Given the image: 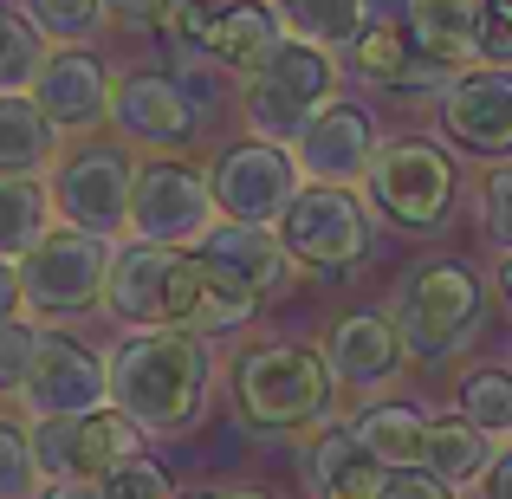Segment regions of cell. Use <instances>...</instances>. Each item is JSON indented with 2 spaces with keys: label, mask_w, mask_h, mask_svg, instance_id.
I'll use <instances>...</instances> for the list:
<instances>
[{
  "label": "cell",
  "mask_w": 512,
  "mask_h": 499,
  "mask_svg": "<svg viewBox=\"0 0 512 499\" xmlns=\"http://www.w3.org/2000/svg\"><path fill=\"white\" fill-rule=\"evenodd\" d=\"M487 20H493V0H415L409 39H415V52H422L428 65H441V72H474Z\"/></svg>",
  "instance_id": "7402d4cb"
},
{
  "label": "cell",
  "mask_w": 512,
  "mask_h": 499,
  "mask_svg": "<svg viewBox=\"0 0 512 499\" xmlns=\"http://www.w3.org/2000/svg\"><path fill=\"white\" fill-rule=\"evenodd\" d=\"M52 227H59L52 188L39 182V175H0V260L20 266Z\"/></svg>",
  "instance_id": "484cf974"
},
{
  "label": "cell",
  "mask_w": 512,
  "mask_h": 499,
  "mask_svg": "<svg viewBox=\"0 0 512 499\" xmlns=\"http://www.w3.org/2000/svg\"><path fill=\"white\" fill-rule=\"evenodd\" d=\"M39 331L46 325H33V318L0 325V402L26 396V376H33V357H39Z\"/></svg>",
  "instance_id": "d6a6232c"
},
{
  "label": "cell",
  "mask_w": 512,
  "mask_h": 499,
  "mask_svg": "<svg viewBox=\"0 0 512 499\" xmlns=\"http://www.w3.org/2000/svg\"><path fill=\"white\" fill-rule=\"evenodd\" d=\"M454 415L474 422L487 441H512V370L506 363H467L454 376Z\"/></svg>",
  "instance_id": "4316f807"
},
{
  "label": "cell",
  "mask_w": 512,
  "mask_h": 499,
  "mask_svg": "<svg viewBox=\"0 0 512 499\" xmlns=\"http://www.w3.org/2000/svg\"><path fill=\"white\" fill-rule=\"evenodd\" d=\"M344 422H350V435H357L363 461L383 467V474H402V467H422V441H428V422H435V415H428L422 402L376 396V402H363V409H350Z\"/></svg>",
  "instance_id": "603a6c76"
},
{
  "label": "cell",
  "mask_w": 512,
  "mask_h": 499,
  "mask_svg": "<svg viewBox=\"0 0 512 499\" xmlns=\"http://www.w3.org/2000/svg\"><path fill=\"white\" fill-rule=\"evenodd\" d=\"M415 0H363V26H409Z\"/></svg>",
  "instance_id": "60d3db41"
},
{
  "label": "cell",
  "mask_w": 512,
  "mask_h": 499,
  "mask_svg": "<svg viewBox=\"0 0 512 499\" xmlns=\"http://www.w3.org/2000/svg\"><path fill=\"white\" fill-rule=\"evenodd\" d=\"M363 182H370L376 221H389L396 234H415V240L441 234L461 208V169L428 137H389Z\"/></svg>",
  "instance_id": "5b68a950"
},
{
  "label": "cell",
  "mask_w": 512,
  "mask_h": 499,
  "mask_svg": "<svg viewBox=\"0 0 512 499\" xmlns=\"http://www.w3.org/2000/svg\"><path fill=\"white\" fill-rule=\"evenodd\" d=\"M104 499H175V480H169V467L163 461H130V467H117L111 480H98Z\"/></svg>",
  "instance_id": "e575fe53"
},
{
  "label": "cell",
  "mask_w": 512,
  "mask_h": 499,
  "mask_svg": "<svg viewBox=\"0 0 512 499\" xmlns=\"http://www.w3.org/2000/svg\"><path fill=\"white\" fill-rule=\"evenodd\" d=\"M124 240H98L78 227H52L33 253L20 260V292L33 325H72V318L104 312V286H111V260Z\"/></svg>",
  "instance_id": "8992f818"
},
{
  "label": "cell",
  "mask_w": 512,
  "mask_h": 499,
  "mask_svg": "<svg viewBox=\"0 0 512 499\" xmlns=\"http://www.w3.org/2000/svg\"><path fill=\"white\" fill-rule=\"evenodd\" d=\"M221 227L208 169L188 156H137V188H130V234L163 253H201Z\"/></svg>",
  "instance_id": "ba28073f"
},
{
  "label": "cell",
  "mask_w": 512,
  "mask_h": 499,
  "mask_svg": "<svg viewBox=\"0 0 512 499\" xmlns=\"http://www.w3.org/2000/svg\"><path fill=\"white\" fill-rule=\"evenodd\" d=\"M175 499H221V493H175Z\"/></svg>",
  "instance_id": "bcb514c9"
},
{
  "label": "cell",
  "mask_w": 512,
  "mask_h": 499,
  "mask_svg": "<svg viewBox=\"0 0 512 499\" xmlns=\"http://www.w3.org/2000/svg\"><path fill=\"white\" fill-rule=\"evenodd\" d=\"M376 227L383 221H376V208L357 188H305L286 208V221H279V240H286V253L305 273L350 279L376 253Z\"/></svg>",
  "instance_id": "9c48e42d"
},
{
  "label": "cell",
  "mask_w": 512,
  "mask_h": 499,
  "mask_svg": "<svg viewBox=\"0 0 512 499\" xmlns=\"http://www.w3.org/2000/svg\"><path fill=\"white\" fill-rule=\"evenodd\" d=\"M111 91H117V72L98 52H46V65H39L26 98L46 111V124L72 150V143H98L111 130Z\"/></svg>",
  "instance_id": "5bb4252c"
},
{
  "label": "cell",
  "mask_w": 512,
  "mask_h": 499,
  "mask_svg": "<svg viewBox=\"0 0 512 499\" xmlns=\"http://www.w3.org/2000/svg\"><path fill=\"white\" fill-rule=\"evenodd\" d=\"M227 402L253 435H286L305 441L318 428L344 422L338 402V376H331L325 350L318 344H292V337H260V344H240L227 363Z\"/></svg>",
  "instance_id": "7a4b0ae2"
},
{
  "label": "cell",
  "mask_w": 512,
  "mask_h": 499,
  "mask_svg": "<svg viewBox=\"0 0 512 499\" xmlns=\"http://www.w3.org/2000/svg\"><path fill=\"white\" fill-rule=\"evenodd\" d=\"M480 221H487V240L500 247V260L512 253V163H493L487 182H480Z\"/></svg>",
  "instance_id": "836d02e7"
},
{
  "label": "cell",
  "mask_w": 512,
  "mask_h": 499,
  "mask_svg": "<svg viewBox=\"0 0 512 499\" xmlns=\"http://www.w3.org/2000/svg\"><path fill=\"white\" fill-rule=\"evenodd\" d=\"M33 428V461H39V480L59 487V480H111L117 467L143 461V428L117 409H98V415H78V422H26Z\"/></svg>",
  "instance_id": "7c38bea8"
},
{
  "label": "cell",
  "mask_w": 512,
  "mask_h": 499,
  "mask_svg": "<svg viewBox=\"0 0 512 499\" xmlns=\"http://www.w3.org/2000/svg\"><path fill=\"white\" fill-rule=\"evenodd\" d=\"M376 499H454V493L435 474H422V467H402V474H383V493Z\"/></svg>",
  "instance_id": "8d00e7d4"
},
{
  "label": "cell",
  "mask_w": 512,
  "mask_h": 499,
  "mask_svg": "<svg viewBox=\"0 0 512 499\" xmlns=\"http://www.w3.org/2000/svg\"><path fill=\"white\" fill-rule=\"evenodd\" d=\"M20 20L46 39V52H98L111 13L104 0H20Z\"/></svg>",
  "instance_id": "83f0119b"
},
{
  "label": "cell",
  "mask_w": 512,
  "mask_h": 499,
  "mask_svg": "<svg viewBox=\"0 0 512 499\" xmlns=\"http://www.w3.org/2000/svg\"><path fill=\"white\" fill-rule=\"evenodd\" d=\"M357 461H363V448H357V435H350V422H331V428H318V435L299 441V480H305L312 499H325V487Z\"/></svg>",
  "instance_id": "f546056e"
},
{
  "label": "cell",
  "mask_w": 512,
  "mask_h": 499,
  "mask_svg": "<svg viewBox=\"0 0 512 499\" xmlns=\"http://www.w3.org/2000/svg\"><path fill=\"white\" fill-rule=\"evenodd\" d=\"M7 20H13V7H7V0H0V33H7Z\"/></svg>",
  "instance_id": "f6af8a7d"
},
{
  "label": "cell",
  "mask_w": 512,
  "mask_h": 499,
  "mask_svg": "<svg viewBox=\"0 0 512 499\" xmlns=\"http://www.w3.org/2000/svg\"><path fill=\"white\" fill-rule=\"evenodd\" d=\"M376 150H383L376 111H370V104L338 98V104H331V111H325V117H318V124L299 137L292 163H299L305 188H357L363 175H370Z\"/></svg>",
  "instance_id": "ac0fdd59"
},
{
  "label": "cell",
  "mask_w": 512,
  "mask_h": 499,
  "mask_svg": "<svg viewBox=\"0 0 512 499\" xmlns=\"http://www.w3.org/2000/svg\"><path fill=\"white\" fill-rule=\"evenodd\" d=\"M493 454H500V448H493L474 422H461V415H435V422H428V441H422V474H435L448 493H474L480 480H487Z\"/></svg>",
  "instance_id": "cb8c5ba5"
},
{
  "label": "cell",
  "mask_w": 512,
  "mask_h": 499,
  "mask_svg": "<svg viewBox=\"0 0 512 499\" xmlns=\"http://www.w3.org/2000/svg\"><path fill=\"white\" fill-rule=\"evenodd\" d=\"M13 318H26V292H20V266L0 260V325H13Z\"/></svg>",
  "instance_id": "f35d334b"
},
{
  "label": "cell",
  "mask_w": 512,
  "mask_h": 499,
  "mask_svg": "<svg viewBox=\"0 0 512 499\" xmlns=\"http://www.w3.org/2000/svg\"><path fill=\"white\" fill-rule=\"evenodd\" d=\"M175 260L182 253L143 247L124 240L111 260V286H104V312L124 331H169V286H175Z\"/></svg>",
  "instance_id": "ffe728a7"
},
{
  "label": "cell",
  "mask_w": 512,
  "mask_h": 499,
  "mask_svg": "<svg viewBox=\"0 0 512 499\" xmlns=\"http://www.w3.org/2000/svg\"><path fill=\"white\" fill-rule=\"evenodd\" d=\"M39 499H104V487H91V480H59V487H39Z\"/></svg>",
  "instance_id": "b9f144b4"
},
{
  "label": "cell",
  "mask_w": 512,
  "mask_h": 499,
  "mask_svg": "<svg viewBox=\"0 0 512 499\" xmlns=\"http://www.w3.org/2000/svg\"><path fill=\"white\" fill-rule=\"evenodd\" d=\"M266 305L240 286L227 266H214L208 253H182L175 260V286H169V331H195V337H234L260 318Z\"/></svg>",
  "instance_id": "e0dca14e"
},
{
  "label": "cell",
  "mask_w": 512,
  "mask_h": 499,
  "mask_svg": "<svg viewBox=\"0 0 512 499\" xmlns=\"http://www.w3.org/2000/svg\"><path fill=\"white\" fill-rule=\"evenodd\" d=\"M208 188H214L221 221H234V227H279L286 208L305 195V175H299V163H292V150L240 137V143H227V150H214Z\"/></svg>",
  "instance_id": "8fae6325"
},
{
  "label": "cell",
  "mask_w": 512,
  "mask_h": 499,
  "mask_svg": "<svg viewBox=\"0 0 512 499\" xmlns=\"http://www.w3.org/2000/svg\"><path fill=\"white\" fill-rule=\"evenodd\" d=\"M338 85H344L338 52L305 46V39H286V52H279L253 85H240L247 137L273 143V150H299V137L331 111V104H338Z\"/></svg>",
  "instance_id": "277c9868"
},
{
  "label": "cell",
  "mask_w": 512,
  "mask_h": 499,
  "mask_svg": "<svg viewBox=\"0 0 512 499\" xmlns=\"http://www.w3.org/2000/svg\"><path fill=\"white\" fill-rule=\"evenodd\" d=\"M273 7L292 39L325 46V52H344L363 33V0H273Z\"/></svg>",
  "instance_id": "f1b7e54d"
},
{
  "label": "cell",
  "mask_w": 512,
  "mask_h": 499,
  "mask_svg": "<svg viewBox=\"0 0 512 499\" xmlns=\"http://www.w3.org/2000/svg\"><path fill=\"white\" fill-rule=\"evenodd\" d=\"M65 156V137L46 124L33 98H0V175H39L46 182Z\"/></svg>",
  "instance_id": "d4e9b609"
},
{
  "label": "cell",
  "mask_w": 512,
  "mask_h": 499,
  "mask_svg": "<svg viewBox=\"0 0 512 499\" xmlns=\"http://www.w3.org/2000/svg\"><path fill=\"white\" fill-rule=\"evenodd\" d=\"M20 409H26V422H78V415L111 409L104 357L78 331L46 325L39 331V357H33V376H26Z\"/></svg>",
  "instance_id": "4fadbf2b"
},
{
  "label": "cell",
  "mask_w": 512,
  "mask_h": 499,
  "mask_svg": "<svg viewBox=\"0 0 512 499\" xmlns=\"http://www.w3.org/2000/svg\"><path fill=\"white\" fill-rule=\"evenodd\" d=\"M46 188H52V208H59L65 227H78V234H98V240H117V234H130L137 156H130L117 137L72 143V150L59 156V169L46 175Z\"/></svg>",
  "instance_id": "30bf717a"
},
{
  "label": "cell",
  "mask_w": 512,
  "mask_h": 499,
  "mask_svg": "<svg viewBox=\"0 0 512 499\" xmlns=\"http://www.w3.org/2000/svg\"><path fill=\"white\" fill-rule=\"evenodd\" d=\"M111 409L143 428V441H182L208 422L214 344L195 331H124L104 350Z\"/></svg>",
  "instance_id": "6da1fadb"
},
{
  "label": "cell",
  "mask_w": 512,
  "mask_h": 499,
  "mask_svg": "<svg viewBox=\"0 0 512 499\" xmlns=\"http://www.w3.org/2000/svg\"><path fill=\"white\" fill-rule=\"evenodd\" d=\"M104 13H111L117 33H156L169 13V0H104Z\"/></svg>",
  "instance_id": "d590c367"
},
{
  "label": "cell",
  "mask_w": 512,
  "mask_h": 499,
  "mask_svg": "<svg viewBox=\"0 0 512 499\" xmlns=\"http://www.w3.org/2000/svg\"><path fill=\"white\" fill-rule=\"evenodd\" d=\"M39 65H46V39L13 13L7 33H0V98H26L33 78H39Z\"/></svg>",
  "instance_id": "1f68e13d"
},
{
  "label": "cell",
  "mask_w": 512,
  "mask_h": 499,
  "mask_svg": "<svg viewBox=\"0 0 512 499\" xmlns=\"http://www.w3.org/2000/svg\"><path fill=\"white\" fill-rule=\"evenodd\" d=\"M389 325L402 331L409 363H454L480 331H487V273L454 253L402 266L389 286Z\"/></svg>",
  "instance_id": "3957f363"
},
{
  "label": "cell",
  "mask_w": 512,
  "mask_h": 499,
  "mask_svg": "<svg viewBox=\"0 0 512 499\" xmlns=\"http://www.w3.org/2000/svg\"><path fill=\"white\" fill-rule=\"evenodd\" d=\"M376 493H383V467H370V461L344 467V474L325 487V499H376Z\"/></svg>",
  "instance_id": "74e56055"
},
{
  "label": "cell",
  "mask_w": 512,
  "mask_h": 499,
  "mask_svg": "<svg viewBox=\"0 0 512 499\" xmlns=\"http://www.w3.org/2000/svg\"><path fill=\"white\" fill-rule=\"evenodd\" d=\"M111 137L130 156H188L201 137V98L188 78H175L163 59L117 65L111 91Z\"/></svg>",
  "instance_id": "52a82bcc"
},
{
  "label": "cell",
  "mask_w": 512,
  "mask_h": 499,
  "mask_svg": "<svg viewBox=\"0 0 512 499\" xmlns=\"http://www.w3.org/2000/svg\"><path fill=\"white\" fill-rule=\"evenodd\" d=\"M39 461H33V428L20 415H0V499H39Z\"/></svg>",
  "instance_id": "4dcf8cb0"
},
{
  "label": "cell",
  "mask_w": 512,
  "mask_h": 499,
  "mask_svg": "<svg viewBox=\"0 0 512 499\" xmlns=\"http://www.w3.org/2000/svg\"><path fill=\"white\" fill-rule=\"evenodd\" d=\"M493 286H500V299H506V312H512V253L500 260V273H493Z\"/></svg>",
  "instance_id": "ee69618b"
},
{
  "label": "cell",
  "mask_w": 512,
  "mask_h": 499,
  "mask_svg": "<svg viewBox=\"0 0 512 499\" xmlns=\"http://www.w3.org/2000/svg\"><path fill=\"white\" fill-rule=\"evenodd\" d=\"M435 124L467 156H512V72H493V65L454 72L435 98Z\"/></svg>",
  "instance_id": "2e32d148"
},
{
  "label": "cell",
  "mask_w": 512,
  "mask_h": 499,
  "mask_svg": "<svg viewBox=\"0 0 512 499\" xmlns=\"http://www.w3.org/2000/svg\"><path fill=\"white\" fill-rule=\"evenodd\" d=\"M474 499H512V448L493 454V467H487V480L474 487Z\"/></svg>",
  "instance_id": "ab89813d"
},
{
  "label": "cell",
  "mask_w": 512,
  "mask_h": 499,
  "mask_svg": "<svg viewBox=\"0 0 512 499\" xmlns=\"http://www.w3.org/2000/svg\"><path fill=\"white\" fill-rule=\"evenodd\" d=\"M318 350H325V363H331V376H338L344 396H363V402H376L402 370H409L402 331L389 325L383 305H350V312H338L325 325V344Z\"/></svg>",
  "instance_id": "9a60e30c"
},
{
  "label": "cell",
  "mask_w": 512,
  "mask_h": 499,
  "mask_svg": "<svg viewBox=\"0 0 512 499\" xmlns=\"http://www.w3.org/2000/svg\"><path fill=\"white\" fill-rule=\"evenodd\" d=\"M286 39L292 33L273 0H221V7H208V65H221L240 85H253L286 52Z\"/></svg>",
  "instance_id": "d6986e66"
},
{
  "label": "cell",
  "mask_w": 512,
  "mask_h": 499,
  "mask_svg": "<svg viewBox=\"0 0 512 499\" xmlns=\"http://www.w3.org/2000/svg\"><path fill=\"white\" fill-rule=\"evenodd\" d=\"M201 253H208L214 266H227V273H234L260 305L292 299V286H299V260L286 253L279 227H234V221H221Z\"/></svg>",
  "instance_id": "44dd1931"
},
{
  "label": "cell",
  "mask_w": 512,
  "mask_h": 499,
  "mask_svg": "<svg viewBox=\"0 0 512 499\" xmlns=\"http://www.w3.org/2000/svg\"><path fill=\"white\" fill-rule=\"evenodd\" d=\"M221 499H279L273 487H253V480H234V487H221Z\"/></svg>",
  "instance_id": "7bdbcfd3"
}]
</instances>
